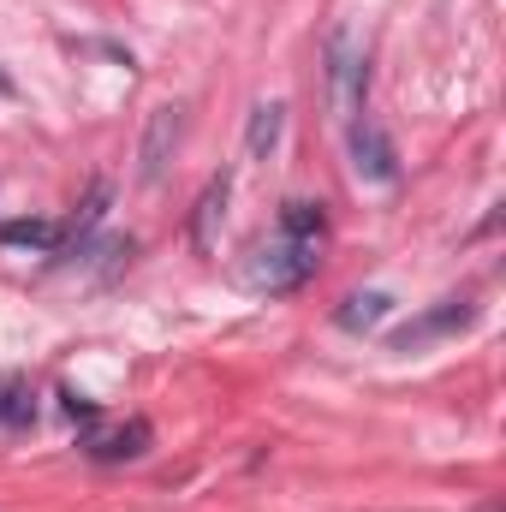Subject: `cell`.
Returning <instances> with one entry per match:
<instances>
[{
  "label": "cell",
  "mask_w": 506,
  "mask_h": 512,
  "mask_svg": "<svg viewBox=\"0 0 506 512\" xmlns=\"http://www.w3.org/2000/svg\"><path fill=\"white\" fill-rule=\"evenodd\" d=\"M471 322H477V304H471V298H441V304L423 310L417 322L393 328L387 346H393V352H417V346H429V340H441V334H459V328H471Z\"/></svg>",
  "instance_id": "3"
},
{
  "label": "cell",
  "mask_w": 506,
  "mask_h": 512,
  "mask_svg": "<svg viewBox=\"0 0 506 512\" xmlns=\"http://www.w3.org/2000/svg\"><path fill=\"white\" fill-rule=\"evenodd\" d=\"M477 512H501V501H489V507H477Z\"/></svg>",
  "instance_id": "15"
},
{
  "label": "cell",
  "mask_w": 506,
  "mask_h": 512,
  "mask_svg": "<svg viewBox=\"0 0 506 512\" xmlns=\"http://www.w3.org/2000/svg\"><path fill=\"white\" fill-rule=\"evenodd\" d=\"M280 120H286V108H280V102H256V108H251V131H245V149H251L256 161H262V155H268V149L280 143Z\"/></svg>",
  "instance_id": "11"
},
{
  "label": "cell",
  "mask_w": 506,
  "mask_h": 512,
  "mask_svg": "<svg viewBox=\"0 0 506 512\" xmlns=\"http://www.w3.org/2000/svg\"><path fill=\"white\" fill-rule=\"evenodd\" d=\"M280 233H286V239H304V245H322V239H328V215H322V203H304V197L280 203Z\"/></svg>",
  "instance_id": "8"
},
{
  "label": "cell",
  "mask_w": 506,
  "mask_h": 512,
  "mask_svg": "<svg viewBox=\"0 0 506 512\" xmlns=\"http://www.w3.org/2000/svg\"><path fill=\"white\" fill-rule=\"evenodd\" d=\"M60 405H66V417H72V423H90V429H96V405H90L84 393H72V387H66V393H60Z\"/></svg>",
  "instance_id": "13"
},
{
  "label": "cell",
  "mask_w": 506,
  "mask_h": 512,
  "mask_svg": "<svg viewBox=\"0 0 506 512\" xmlns=\"http://www.w3.org/2000/svg\"><path fill=\"white\" fill-rule=\"evenodd\" d=\"M328 84H334V114H340L346 126H358V114H364V90H370V72H364V54H358V42H352L346 30L328 42Z\"/></svg>",
  "instance_id": "2"
},
{
  "label": "cell",
  "mask_w": 506,
  "mask_h": 512,
  "mask_svg": "<svg viewBox=\"0 0 506 512\" xmlns=\"http://www.w3.org/2000/svg\"><path fill=\"white\" fill-rule=\"evenodd\" d=\"M36 423V387L24 376H6L0 382V429H30Z\"/></svg>",
  "instance_id": "9"
},
{
  "label": "cell",
  "mask_w": 506,
  "mask_h": 512,
  "mask_svg": "<svg viewBox=\"0 0 506 512\" xmlns=\"http://www.w3.org/2000/svg\"><path fill=\"white\" fill-rule=\"evenodd\" d=\"M0 245H30V251H60V227L54 221H6Z\"/></svg>",
  "instance_id": "12"
},
{
  "label": "cell",
  "mask_w": 506,
  "mask_h": 512,
  "mask_svg": "<svg viewBox=\"0 0 506 512\" xmlns=\"http://www.w3.org/2000/svg\"><path fill=\"white\" fill-rule=\"evenodd\" d=\"M316 262H322V245H304V239H268V245H256L251 262H245V280H251L256 292H298L310 274H316Z\"/></svg>",
  "instance_id": "1"
},
{
  "label": "cell",
  "mask_w": 506,
  "mask_h": 512,
  "mask_svg": "<svg viewBox=\"0 0 506 512\" xmlns=\"http://www.w3.org/2000/svg\"><path fill=\"white\" fill-rule=\"evenodd\" d=\"M0 96H12V78H6V72H0Z\"/></svg>",
  "instance_id": "14"
},
{
  "label": "cell",
  "mask_w": 506,
  "mask_h": 512,
  "mask_svg": "<svg viewBox=\"0 0 506 512\" xmlns=\"http://www.w3.org/2000/svg\"><path fill=\"white\" fill-rule=\"evenodd\" d=\"M227 197H233V179H227V173L203 185V197H197V209H191V245H197V251H215L221 221H227Z\"/></svg>",
  "instance_id": "6"
},
{
  "label": "cell",
  "mask_w": 506,
  "mask_h": 512,
  "mask_svg": "<svg viewBox=\"0 0 506 512\" xmlns=\"http://www.w3.org/2000/svg\"><path fill=\"white\" fill-rule=\"evenodd\" d=\"M387 310H393V298H387V292H352V298H346V310H340L334 322H340L346 334H370Z\"/></svg>",
  "instance_id": "10"
},
{
  "label": "cell",
  "mask_w": 506,
  "mask_h": 512,
  "mask_svg": "<svg viewBox=\"0 0 506 512\" xmlns=\"http://www.w3.org/2000/svg\"><path fill=\"white\" fill-rule=\"evenodd\" d=\"M143 447H149V423H143V417H131L120 429H90V435H84V453H90L96 465H126Z\"/></svg>",
  "instance_id": "5"
},
{
  "label": "cell",
  "mask_w": 506,
  "mask_h": 512,
  "mask_svg": "<svg viewBox=\"0 0 506 512\" xmlns=\"http://www.w3.org/2000/svg\"><path fill=\"white\" fill-rule=\"evenodd\" d=\"M352 167H358V179H370V185H393L399 179V155H393V143H387V131L381 126H352Z\"/></svg>",
  "instance_id": "4"
},
{
  "label": "cell",
  "mask_w": 506,
  "mask_h": 512,
  "mask_svg": "<svg viewBox=\"0 0 506 512\" xmlns=\"http://www.w3.org/2000/svg\"><path fill=\"white\" fill-rule=\"evenodd\" d=\"M173 143H179V108H155V114H149V131H143V149H137V161H143L137 173H143V179H161Z\"/></svg>",
  "instance_id": "7"
}]
</instances>
